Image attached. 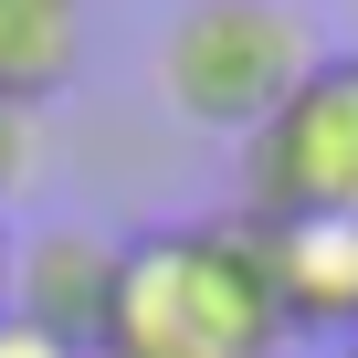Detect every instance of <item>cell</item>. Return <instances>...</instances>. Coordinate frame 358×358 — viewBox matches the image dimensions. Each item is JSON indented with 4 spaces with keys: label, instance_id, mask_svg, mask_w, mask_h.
I'll use <instances>...</instances> for the list:
<instances>
[{
    "label": "cell",
    "instance_id": "277c9868",
    "mask_svg": "<svg viewBox=\"0 0 358 358\" xmlns=\"http://www.w3.org/2000/svg\"><path fill=\"white\" fill-rule=\"evenodd\" d=\"M116 232H95V222H43L22 253H11V274H0V306H11L22 327H43V337H64V348H85L95 358V337H106V295H116Z\"/></svg>",
    "mask_w": 358,
    "mask_h": 358
},
{
    "label": "cell",
    "instance_id": "7a4b0ae2",
    "mask_svg": "<svg viewBox=\"0 0 358 358\" xmlns=\"http://www.w3.org/2000/svg\"><path fill=\"white\" fill-rule=\"evenodd\" d=\"M316 22L295 0H179L158 32V95L179 127L253 137L306 74H316Z\"/></svg>",
    "mask_w": 358,
    "mask_h": 358
},
{
    "label": "cell",
    "instance_id": "3957f363",
    "mask_svg": "<svg viewBox=\"0 0 358 358\" xmlns=\"http://www.w3.org/2000/svg\"><path fill=\"white\" fill-rule=\"evenodd\" d=\"M243 222H358V53H316L243 137Z\"/></svg>",
    "mask_w": 358,
    "mask_h": 358
},
{
    "label": "cell",
    "instance_id": "6da1fadb",
    "mask_svg": "<svg viewBox=\"0 0 358 358\" xmlns=\"http://www.w3.org/2000/svg\"><path fill=\"white\" fill-rule=\"evenodd\" d=\"M285 316L243 222H158L127 232L95 358H274Z\"/></svg>",
    "mask_w": 358,
    "mask_h": 358
},
{
    "label": "cell",
    "instance_id": "9c48e42d",
    "mask_svg": "<svg viewBox=\"0 0 358 358\" xmlns=\"http://www.w3.org/2000/svg\"><path fill=\"white\" fill-rule=\"evenodd\" d=\"M0 274H11V253H0Z\"/></svg>",
    "mask_w": 358,
    "mask_h": 358
},
{
    "label": "cell",
    "instance_id": "30bf717a",
    "mask_svg": "<svg viewBox=\"0 0 358 358\" xmlns=\"http://www.w3.org/2000/svg\"><path fill=\"white\" fill-rule=\"evenodd\" d=\"M337 358H358V348H337Z\"/></svg>",
    "mask_w": 358,
    "mask_h": 358
},
{
    "label": "cell",
    "instance_id": "5b68a950",
    "mask_svg": "<svg viewBox=\"0 0 358 358\" xmlns=\"http://www.w3.org/2000/svg\"><path fill=\"white\" fill-rule=\"evenodd\" d=\"M274 285L285 337H337L358 348V222H243Z\"/></svg>",
    "mask_w": 358,
    "mask_h": 358
},
{
    "label": "cell",
    "instance_id": "52a82bcc",
    "mask_svg": "<svg viewBox=\"0 0 358 358\" xmlns=\"http://www.w3.org/2000/svg\"><path fill=\"white\" fill-rule=\"evenodd\" d=\"M32 127H43L32 106H0V201H11V190H22V169H32Z\"/></svg>",
    "mask_w": 358,
    "mask_h": 358
},
{
    "label": "cell",
    "instance_id": "8992f818",
    "mask_svg": "<svg viewBox=\"0 0 358 358\" xmlns=\"http://www.w3.org/2000/svg\"><path fill=\"white\" fill-rule=\"evenodd\" d=\"M85 74V0H0V106H53Z\"/></svg>",
    "mask_w": 358,
    "mask_h": 358
},
{
    "label": "cell",
    "instance_id": "ba28073f",
    "mask_svg": "<svg viewBox=\"0 0 358 358\" xmlns=\"http://www.w3.org/2000/svg\"><path fill=\"white\" fill-rule=\"evenodd\" d=\"M0 358H85V348H64V337H43V327H22L0 306Z\"/></svg>",
    "mask_w": 358,
    "mask_h": 358
}]
</instances>
